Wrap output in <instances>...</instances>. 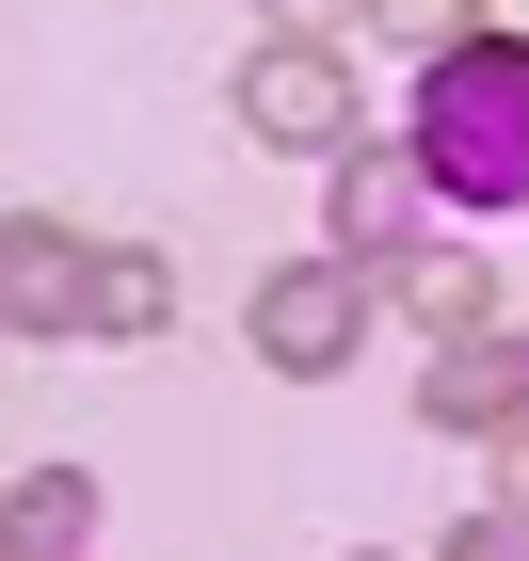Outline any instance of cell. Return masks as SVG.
I'll list each match as a JSON object with an SVG mask.
<instances>
[{
  "label": "cell",
  "instance_id": "1",
  "mask_svg": "<svg viewBox=\"0 0 529 561\" xmlns=\"http://www.w3.org/2000/svg\"><path fill=\"white\" fill-rule=\"evenodd\" d=\"M417 161H434L449 209H529V48L514 33H465L417 65Z\"/></svg>",
  "mask_w": 529,
  "mask_h": 561
},
{
  "label": "cell",
  "instance_id": "2",
  "mask_svg": "<svg viewBox=\"0 0 529 561\" xmlns=\"http://www.w3.org/2000/svg\"><path fill=\"white\" fill-rule=\"evenodd\" d=\"M241 129L273 161H353V81H337V33H273L241 65Z\"/></svg>",
  "mask_w": 529,
  "mask_h": 561
},
{
  "label": "cell",
  "instance_id": "3",
  "mask_svg": "<svg viewBox=\"0 0 529 561\" xmlns=\"http://www.w3.org/2000/svg\"><path fill=\"white\" fill-rule=\"evenodd\" d=\"M257 369H289V386H337L353 369V337H369V289H353L337 257H289V273H257Z\"/></svg>",
  "mask_w": 529,
  "mask_h": 561
},
{
  "label": "cell",
  "instance_id": "4",
  "mask_svg": "<svg viewBox=\"0 0 529 561\" xmlns=\"http://www.w3.org/2000/svg\"><path fill=\"white\" fill-rule=\"evenodd\" d=\"M0 321L16 337H96V241H65L48 209L0 225Z\"/></svg>",
  "mask_w": 529,
  "mask_h": 561
},
{
  "label": "cell",
  "instance_id": "5",
  "mask_svg": "<svg viewBox=\"0 0 529 561\" xmlns=\"http://www.w3.org/2000/svg\"><path fill=\"white\" fill-rule=\"evenodd\" d=\"M417 417H434V433H514V417H529V353H514V337H434Z\"/></svg>",
  "mask_w": 529,
  "mask_h": 561
},
{
  "label": "cell",
  "instance_id": "6",
  "mask_svg": "<svg viewBox=\"0 0 529 561\" xmlns=\"http://www.w3.org/2000/svg\"><path fill=\"white\" fill-rule=\"evenodd\" d=\"M417 193H434L417 145H353V161H337V241H353V257H401V241H417Z\"/></svg>",
  "mask_w": 529,
  "mask_h": 561
},
{
  "label": "cell",
  "instance_id": "7",
  "mask_svg": "<svg viewBox=\"0 0 529 561\" xmlns=\"http://www.w3.org/2000/svg\"><path fill=\"white\" fill-rule=\"evenodd\" d=\"M386 289H401V321H417V337H482V257H465V241H401L386 257Z\"/></svg>",
  "mask_w": 529,
  "mask_h": 561
},
{
  "label": "cell",
  "instance_id": "8",
  "mask_svg": "<svg viewBox=\"0 0 529 561\" xmlns=\"http://www.w3.org/2000/svg\"><path fill=\"white\" fill-rule=\"evenodd\" d=\"M81 546H96V481L81 466H33L0 497V561H81Z\"/></svg>",
  "mask_w": 529,
  "mask_h": 561
},
{
  "label": "cell",
  "instance_id": "9",
  "mask_svg": "<svg viewBox=\"0 0 529 561\" xmlns=\"http://www.w3.org/2000/svg\"><path fill=\"white\" fill-rule=\"evenodd\" d=\"M161 257H96V337H161Z\"/></svg>",
  "mask_w": 529,
  "mask_h": 561
},
{
  "label": "cell",
  "instance_id": "10",
  "mask_svg": "<svg viewBox=\"0 0 529 561\" xmlns=\"http://www.w3.org/2000/svg\"><path fill=\"white\" fill-rule=\"evenodd\" d=\"M386 33L434 65V48H465V33H482V0H386Z\"/></svg>",
  "mask_w": 529,
  "mask_h": 561
},
{
  "label": "cell",
  "instance_id": "11",
  "mask_svg": "<svg viewBox=\"0 0 529 561\" xmlns=\"http://www.w3.org/2000/svg\"><path fill=\"white\" fill-rule=\"evenodd\" d=\"M449 561H529V497H482V514L449 529Z\"/></svg>",
  "mask_w": 529,
  "mask_h": 561
},
{
  "label": "cell",
  "instance_id": "12",
  "mask_svg": "<svg viewBox=\"0 0 529 561\" xmlns=\"http://www.w3.org/2000/svg\"><path fill=\"white\" fill-rule=\"evenodd\" d=\"M289 33H353V16H386V0H273Z\"/></svg>",
  "mask_w": 529,
  "mask_h": 561
},
{
  "label": "cell",
  "instance_id": "13",
  "mask_svg": "<svg viewBox=\"0 0 529 561\" xmlns=\"http://www.w3.org/2000/svg\"><path fill=\"white\" fill-rule=\"evenodd\" d=\"M497 497H529V433H514V449H497Z\"/></svg>",
  "mask_w": 529,
  "mask_h": 561
}]
</instances>
